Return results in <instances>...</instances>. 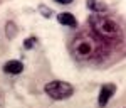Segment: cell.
Returning <instances> with one entry per match:
<instances>
[{"label": "cell", "instance_id": "4", "mask_svg": "<svg viewBox=\"0 0 126 108\" xmlns=\"http://www.w3.org/2000/svg\"><path fill=\"white\" fill-rule=\"evenodd\" d=\"M116 93V85H113V83H106V85H103L101 89H99V96H97V105L103 108L108 105V101L113 98V95Z\"/></svg>", "mask_w": 126, "mask_h": 108}, {"label": "cell", "instance_id": "2", "mask_svg": "<svg viewBox=\"0 0 126 108\" xmlns=\"http://www.w3.org/2000/svg\"><path fill=\"white\" fill-rule=\"evenodd\" d=\"M72 54H74V58L81 59V61L94 59L99 54V42L93 39L91 36L81 34L72 41Z\"/></svg>", "mask_w": 126, "mask_h": 108}, {"label": "cell", "instance_id": "3", "mask_svg": "<svg viewBox=\"0 0 126 108\" xmlns=\"http://www.w3.org/2000/svg\"><path fill=\"white\" fill-rule=\"evenodd\" d=\"M44 91H46L52 100H66V98H69V96H72L74 88H72V85H69L66 81L56 79V81H49L47 85L44 86Z\"/></svg>", "mask_w": 126, "mask_h": 108}, {"label": "cell", "instance_id": "8", "mask_svg": "<svg viewBox=\"0 0 126 108\" xmlns=\"http://www.w3.org/2000/svg\"><path fill=\"white\" fill-rule=\"evenodd\" d=\"M35 44H37V39H35V37H27L25 42H24V47H25V49H32Z\"/></svg>", "mask_w": 126, "mask_h": 108}, {"label": "cell", "instance_id": "7", "mask_svg": "<svg viewBox=\"0 0 126 108\" xmlns=\"http://www.w3.org/2000/svg\"><path fill=\"white\" fill-rule=\"evenodd\" d=\"M86 3L89 7V10H93L94 14H103V12L108 10V5L101 0H86Z\"/></svg>", "mask_w": 126, "mask_h": 108}, {"label": "cell", "instance_id": "9", "mask_svg": "<svg viewBox=\"0 0 126 108\" xmlns=\"http://www.w3.org/2000/svg\"><path fill=\"white\" fill-rule=\"evenodd\" d=\"M39 10L42 12V15H44V17H50V9H49V7H44V5H40Z\"/></svg>", "mask_w": 126, "mask_h": 108}, {"label": "cell", "instance_id": "1", "mask_svg": "<svg viewBox=\"0 0 126 108\" xmlns=\"http://www.w3.org/2000/svg\"><path fill=\"white\" fill-rule=\"evenodd\" d=\"M89 25L99 37L108 41H116L121 37V27L116 20L106 17L103 14H93L89 17Z\"/></svg>", "mask_w": 126, "mask_h": 108}, {"label": "cell", "instance_id": "6", "mask_svg": "<svg viewBox=\"0 0 126 108\" xmlns=\"http://www.w3.org/2000/svg\"><path fill=\"white\" fill-rule=\"evenodd\" d=\"M57 20H59V24H62V25H67V27H78V20H76V17H74L71 12H62V14H59Z\"/></svg>", "mask_w": 126, "mask_h": 108}, {"label": "cell", "instance_id": "10", "mask_svg": "<svg viewBox=\"0 0 126 108\" xmlns=\"http://www.w3.org/2000/svg\"><path fill=\"white\" fill-rule=\"evenodd\" d=\"M57 3H62V5H67V3H71L72 0H56Z\"/></svg>", "mask_w": 126, "mask_h": 108}, {"label": "cell", "instance_id": "5", "mask_svg": "<svg viewBox=\"0 0 126 108\" xmlns=\"http://www.w3.org/2000/svg\"><path fill=\"white\" fill-rule=\"evenodd\" d=\"M3 71L9 73V74H20L24 71V64L17 59H12V61H7L3 64Z\"/></svg>", "mask_w": 126, "mask_h": 108}]
</instances>
